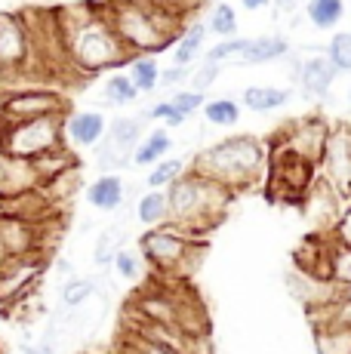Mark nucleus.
<instances>
[{"mask_svg": "<svg viewBox=\"0 0 351 354\" xmlns=\"http://www.w3.org/2000/svg\"><path fill=\"white\" fill-rule=\"evenodd\" d=\"M204 34H207V28H204L200 22H194L191 28L182 34V40L176 44V65L185 68L194 56H198V53H200V44H204Z\"/></svg>", "mask_w": 351, "mask_h": 354, "instance_id": "29", "label": "nucleus"}, {"mask_svg": "<svg viewBox=\"0 0 351 354\" xmlns=\"http://www.w3.org/2000/svg\"><path fill=\"white\" fill-rule=\"evenodd\" d=\"M333 237L342 247H351V201L345 203V209H342V219H339V225H336Z\"/></svg>", "mask_w": 351, "mask_h": 354, "instance_id": "42", "label": "nucleus"}, {"mask_svg": "<svg viewBox=\"0 0 351 354\" xmlns=\"http://www.w3.org/2000/svg\"><path fill=\"white\" fill-rule=\"evenodd\" d=\"M65 124H68V118L56 114V118H40V120L10 127L6 129V139H3V151L12 154V158H22V160H40L44 154L65 145L62 142Z\"/></svg>", "mask_w": 351, "mask_h": 354, "instance_id": "7", "label": "nucleus"}, {"mask_svg": "<svg viewBox=\"0 0 351 354\" xmlns=\"http://www.w3.org/2000/svg\"><path fill=\"white\" fill-rule=\"evenodd\" d=\"M31 31L25 16H0V77H16L31 65Z\"/></svg>", "mask_w": 351, "mask_h": 354, "instance_id": "10", "label": "nucleus"}, {"mask_svg": "<svg viewBox=\"0 0 351 354\" xmlns=\"http://www.w3.org/2000/svg\"><path fill=\"white\" fill-rule=\"evenodd\" d=\"M173 105L179 108V114H194L198 108H204L207 105V99H204V93H194V90H182V93H176L173 96Z\"/></svg>", "mask_w": 351, "mask_h": 354, "instance_id": "39", "label": "nucleus"}, {"mask_svg": "<svg viewBox=\"0 0 351 354\" xmlns=\"http://www.w3.org/2000/svg\"><path fill=\"white\" fill-rule=\"evenodd\" d=\"M321 179L317 176V167L308 160H302L299 154L287 151V148L274 145V158L268 163V197L278 203H299L305 201V194L314 188V182Z\"/></svg>", "mask_w": 351, "mask_h": 354, "instance_id": "6", "label": "nucleus"}, {"mask_svg": "<svg viewBox=\"0 0 351 354\" xmlns=\"http://www.w3.org/2000/svg\"><path fill=\"white\" fill-rule=\"evenodd\" d=\"M44 231H46V225H35V222H28V219L0 213V250H3V256L46 253Z\"/></svg>", "mask_w": 351, "mask_h": 354, "instance_id": "14", "label": "nucleus"}, {"mask_svg": "<svg viewBox=\"0 0 351 354\" xmlns=\"http://www.w3.org/2000/svg\"><path fill=\"white\" fill-rule=\"evenodd\" d=\"M40 185H44V179H40L35 160H22L0 151V203L37 192Z\"/></svg>", "mask_w": 351, "mask_h": 354, "instance_id": "15", "label": "nucleus"}, {"mask_svg": "<svg viewBox=\"0 0 351 354\" xmlns=\"http://www.w3.org/2000/svg\"><path fill=\"white\" fill-rule=\"evenodd\" d=\"M59 28H62L65 53L74 71L80 74H99L105 68H114L117 62H133V53L120 40L117 28L111 22V12L99 6L80 3L56 10Z\"/></svg>", "mask_w": 351, "mask_h": 354, "instance_id": "1", "label": "nucleus"}, {"mask_svg": "<svg viewBox=\"0 0 351 354\" xmlns=\"http://www.w3.org/2000/svg\"><path fill=\"white\" fill-rule=\"evenodd\" d=\"M321 176L345 201H351V127H336L330 133L327 151L321 160Z\"/></svg>", "mask_w": 351, "mask_h": 354, "instance_id": "13", "label": "nucleus"}, {"mask_svg": "<svg viewBox=\"0 0 351 354\" xmlns=\"http://www.w3.org/2000/svg\"><path fill=\"white\" fill-rule=\"evenodd\" d=\"M22 354H56V345H50V342H40V345H35V348H25Z\"/></svg>", "mask_w": 351, "mask_h": 354, "instance_id": "44", "label": "nucleus"}, {"mask_svg": "<svg viewBox=\"0 0 351 354\" xmlns=\"http://www.w3.org/2000/svg\"><path fill=\"white\" fill-rule=\"evenodd\" d=\"M136 219L148 228L167 225V222H170V201H167V194H160V192L142 194L136 203Z\"/></svg>", "mask_w": 351, "mask_h": 354, "instance_id": "20", "label": "nucleus"}, {"mask_svg": "<svg viewBox=\"0 0 351 354\" xmlns=\"http://www.w3.org/2000/svg\"><path fill=\"white\" fill-rule=\"evenodd\" d=\"M287 53H290V44L283 37H253L240 62H247V65H265V62H274V59L287 56Z\"/></svg>", "mask_w": 351, "mask_h": 354, "instance_id": "21", "label": "nucleus"}, {"mask_svg": "<svg viewBox=\"0 0 351 354\" xmlns=\"http://www.w3.org/2000/svg\"><path fill=\"white\" fill-rule=\"evenodd\" d=\"M3 259H6V256H3V250H0V262H3Z\"/></svg>", "mask_w": 351, "mask_h": 354, "instance_id": "46", "label": "nucleus"}, {"mask_svg": "<svg viewBox=\"0 0 351 354\" xmlns=\"http://www.w3.org/2000/svg\"><path fill=\"white\" fill-rule=\"evenodd\" d=\"M219 71H222V68H219V65H213V62L200 65L198 71L191 74V90H194V93H204L210 84H216V77H219Z\"/></svg>", "mask_w": 351, "mask_h": 354, "instance_id": "41", "label": "nucleus"}, {"mask_svg": "<svg viewBox=\"0 0 351 354\" xmlns=\"http://www.w3.org/2000/svg\"><path fill=\"white\" fill-rule=\"evenodd\" d=\"M268 148L253 136H228V139L216 142L204 148L194 158L191 169L207 179L219 182L231 194L256 188L262 179H268Z\"/></svg>", "mask_w": 351, "mask_h": 354, "instance_id": "2", "label": "nucleus"}, {"mask_svg": "<svg viewBox=\"0 0 351 354\" xmlns=\"http://www.w3.org/2000/svg\"><path fill=\"white\" fill-rule=\"evenodd\" d=\"M348 99H351V86H348Z\"/></svg>", "mask_w": 351, "mask_h": 354, "instance_id": "47", "label": "nucleus"}, {"mask_svg": "<svg viewBox=\"0 0 351 354\" xmlns=\"http://www.w3.org/2000/svg\"><path fill=\"white\" fill-rule=\"evenodd\" d=\"M46 271V253L6 256L0 262V308H16L37 292Z\"/></svg>", "mask_w": 351, "mask_h": 354, "instance_id": "8", "label": "nucleus"}, {"mask_svg": "<svg viewBox=\"0 0 351 354\" xmlns=\"http://www.w3.org/2000/svg\"><path fill=\"white\" fill-rule=\"evenodd\" d=\"M130 77H133V84L139 86V93H151L160 80L158 62H154L151 56H136L130 62Z\"/></svg>", "mask_w": 351, "mask_h": 354, "instance_id": "28", "label": "nucleus"}, {"mask_svg": "<svg viewBox=\"0 0 351 354\" xmlns=\"http://www.w3.org/2000/svg\"><path fill=\"white\" fill-rule=\"evenodd\" d=\"M204 114H207V120L216 124V127H234L240 120V108H238V102H231V99H213V102H207Z\"/></svg>", "mask_w": 351, "mask_h": 354, "instance_id": "31", "label": "nucleus"}, {"mask_svg": "<svg viewBox=\"0 0 351 354\" xmlns=\"http://www.w3.org/2000/svg\"><path fill=\"white\" fill-rule=\"evenodd\" d=\"M86 197H90V203L96 209H117L124 203V182H120V176L105 173L90 185Z\"/></svg>", "mask_w": 351, "mask_h": 354, "instance_id": "19", "label": "nucleus"}, {"mask_svg": "<svg viewBox=\"0 0 351 354\" xmlns=\"http://www.w3.org/2000/svg\"><path fill=\"white\" fill-rule=\"evenodd\" d=\"M68 111V99L59 90H6L0 99V118L10 127L16 124H28V120H40V118H56V114Z\"/></svg>", "mask_w": 351, "mask_h": 354, "instance_id": "9", "label": "nucleus"}, {"mask_svg": "<svg viewBox=\"0 0 351 354\" xmlns=\"http://www.w3.org/2000/svg\"><path fill=\"white\" fill-rule=\"evenodd\" d=\"M185 77H188V68H182V65H176V68H170V71H164V74H160V80H164L167 86L179 84V80H185Z\"/></svg>", "mask_w": 351, "mask_h": 354, "instance_id": "43", "label": "nucleus"}, {"mask_svg": "<svg viewBox=\"0 0 351 354\" xmlns=\"http://www.w3.org/2000/svg\"><path fill=\"white\" fill-rule=\"evenodd\" d=\"M93 296H96V281H93V277H74L62 290V305L65 308H80V305H86Z\"/></svg>", "mask_w": 351, "mask_h": 354, "instance_id": "30", "label": "nucleus"}, {"mask_svg": "<svg viewBox=\"0 0 351 354\" xmlns=\"http://www.w3.org/2000/svg\"><path fill=\"white\" fill-rule=\"evenodd\" d=\"M185 176V160L182 158H173V160H164L158 163V167L151 169V176H148V185L151 188H170L176 182Z\"/></svg>", "mask_w": 351, "mask_h": 354, "instance_id": "32", "label": "nucleus"}, {"mask_svg": "<svg viewBox=\"0 0 351 354\" xmlns=\"http://www.w3.org/2000/svg\"><path fill=\"white\" fill-rule=\"evenodd\" d=\"M139 247H142V259L151 262L167 281H185L198 268L200 256L207 250V241L167 222L160 228L145 231L139 237Z\"/></svg>", "mask_w": 351, "mask_h": 354, "instance_id": "4", "label": "nucleus"}, {"mask_svg": "<svg viewBox=\"0 0 351 354\" xmlns=\"http://www.w3.org/2000/svg\"><path fill=\"white\" fill-rule=\"evenodd\" d=\"M290 102V90H278V86H247L244 90V105L249 111H278Z\"/></svg>", "mask_w": 351, "mask_h": 354, "instance_id": "22", "label": "nucleus"}, {"mask_svg": "<svg viewBox=\"0 0 351 354\" xmlns=\"http://www.w3.org/2000/svg\"><path fill=\"white\" fill-rule=\"evenodd\" d=\"M65 136L74 145H99L105 136V118L99 111H80L65 124Z\"/></svg>", "mask_w": 351, "mask_h": 354, "instance_id": "18", "label": "nucleus"}, {"mask_svg": "<svg viewBox=\"0 0 351 354\" xmlns=\"http://www.w3.org/2000/svg\"><path fill=\"white\" fill-rule=\"evenodd\" d=\"M240 6H244V10H265L268 0H240Z\"/></svg>", "mask_w": 351, "mask_h": 354, "instance_id": "45", "label": "nucleus"}, {"mask_svg": "<svg viewBox=\"0 0 351 354\" xmlns=\"http://www.w3.org/2000/svg\"><path fill=\"white\" fill-rule=\"evenodd\" d=\"M345 16V0H308V19L314 28H336Z\"/></svg>", "mask_w": 351, "mask_h": 354, "instance_id": "24", "label": "nucleus"}, {"mask_svg": "<svg viewBox=\"0 0 351 354\" xmlns=\"http://www.w3.org/2000/svg\"><path fill=\"white\" fill-rule=\"evenodd\" d=\"M139 133H142V120L136 118H120L114 120L108 139H102L99 145V167H120L124 160H130L139 148Z\"/></svg>", "mask_w": 351, "mask_h": 354, "instance_id": "16", "label": "nucleus"}, {"mask_svg": "<svg viewBox=\"0 0 351 354\" xmlns=\"http://www.w3.org/2000/svg\"><path fill=\"white\" fill-rule=\"evenodd\" d=\"M281 3H290V0H281Z\"/></svg>", "mask_w": 351, "mask_h": 354, "instance_id": "48", "label": "nucleus"}, {"mask_svg": "<svg viewBox=\"0 0 351 354\" xmlns=\"http://www.w3.org/2000/svg\"><path fill=\"white\" fill-rule=\"evenodd\" d=\"M345 197L336 192L333 185H330L327 179H317L314 188L305 194V201H302V213L308 216V222L314 225L317 234H333L336 225H339L342 219V209H345Z\"/></svg>", "mask_w": 351, "mask_h": 354, "instance_id": "12", "label": "nucleus"}, {"mask_svg": "<svg viewBox=\"0 0 351 354\" xmlns=\"http://www.w3.org/2000/svg\"><path fill=\"white\" fill-rule=\"evenodd\" d=\"M330 262H333V283H339L342 290H348L351 287V247L333 243V259H330Z\"/></svg>", "mask_w": 351, "mask_h": 354, "instance_id": "34", "label": "nucleus"}, {"mask_svg": "<svg viewBox=\"0 0 351 354\" xmlns=\"http://www.w3.org/2000/svg\"><path fill=\"white\" fill-rule=\"evenodd\" d=\"M317 354H351V330L348 326H323L314 330Z\"/></svg>", "mask_w": 351, "mask_h": 354, "instance_id": "23", "label": "nucleus"}, {"mask_svg": "<svg viewBox=\"0 0 351 354\" xmlns=\"http://www.w3.org/2000/svg\"><path fill=\"white\" fill-rule=\"evenodd\" d=\"M120 243H124V228L120 225L105 228L102 234L96 237V247H93L96 265H114V259H117V253H120Z\"/></svg>", "mask_w": 351, "mask_h": 354, "instance_id": "26", "label": "nucleus"}, {"mask_svg": "<svg viewBox=\"0 0 351 354\" xmlns=\"http://www.w3.org/2000/svg\"><path fill=\"white\" fill-rule=\"evenodd\" d=\"M170 145H173V139H170V133L167 129H154L151 136H148L145 142L136 148V154H133V163H139V167H145V163H154V160H160L167 151H170Z\"/></svg>", "mask_w": 351, "mask_h": 354, "instance_id": "25", "label": "nucleus"}, {"mask_svg": "<svg viewBox=\"0 0 351 354\" xmlns=\"http://www.w3.org/2000/svg\"><path fill=\"white\" fill-rule=\"evenodd\" d=\"M247 46H249V40H222V44H216L210 53H207V62H213V65H222V62H228V59H244V53H247Z\"/></svg>", "mask_w": 351, "mask_h": 354, "instance_id": "35", "label": "nucleus"}, {"mask_svg": "<svg viewBox=\"0 0 351 354\" xmlns=\"http://www.w3.org/2000/svg\"><path fill=\"white\" fill-rule=\"evenodd\" d=\"M139 96V86L133 84L130 74H111L105 84V102H111V105H130V102H136Z\"/></svg>", "mask_w": 351, "mask_h": 354, "instance_id": "27", "label": "nucleus"}, {"mask_svg": "<svg viewBox=\"0 0 351 354\" xmlns=\"http://www.w3.org/2000/svg\"><path fill=\"white\" fill-rule=\"evenodd\" d=\"M108 12H111L114 28L133 56H151V53H160L173 44V28L160 22L158 10L139 3V0L114 3Z\"/></svg>", "mask_w": 351, "mask_h": 354, "instance_id": "5", "label": "nucleus"}, {"mask_svg": "<svg viewBox=\"0 0 351 354\" xmlns=\"http://www.w3.org/2000/svg\"><path fill=\"white\" fill-rule=\"evenodd\" d=\"M336 74L339 71H336V65L330 62L327 56H312V59H305L302 68H299V80L312 96H327V90L333 86Z\"/></svg>", "mask_w": 351, "mask_h": 354, "instance_id": "17", "label": "nucleus"}, {"mask_svg": "<svg viewBox=\"0 0 351 354\" xmlns=\"http://www.w3.org/2000/svg\"><path fill=\"white\" fill-rule=\"evenodd\" d=\"M330 133H333V129L323 124L321 118H305V120H296V124H290V129L283 133V139H278L274 145L287 148V151L299 154L302 160L321 167L323 151H327V142H330Z\"/></svg>", "mask_w": 351, "mask_h": 354, "instance_id": "11", "label": "nucleus"}, {"mask_svg": "<svg viewBox=\"0 0 351 354\" xmlns=\"http://www.w3.org/2000/svg\"><path fill=\"white\" fill-rule=\"evenodd\" d=\"M117 354H176V351H170V348H160V345L148 342V339H142V336H133V333H126L124 342H120V348H117Z\"/></svg>", "mask_w": 351, "mask_h": 354, "instance_id": "37", "label": "nucleus"}, {"mask_svg": "<svg viewBox=\"0 0 351 354\" xmlns=\"http://www.w3.org/2000/svg\"><path fill=\"white\" fill-rule=\"evenodd\" d=\"M234 28H238L234 6L231 3H216L213 16H210V31L213 34H222V37H228V34H234Z\"/></svg>", "mask_w": 351, "mask_h": 354, "instance_id": "36", "label": "nucleus"}, {"mask_svg": "<svg viewBox=\"0 0 351 354\" xmlns=\"http://www.w3.org/2000/svg\"><path fill=\"white\" fill-rule=\"evenodd\" d=\"M327 59L336 65V71H351V31H339L327 46Z\"/></svg>", "mask_w": 351, "mask_h": 354, "instance_id": "33", "label": "nucleus"}, {"mask_svg": "<svg viewBox=\"0 0 351 354\" xmlns=\"http://www.w3.org/2000/svg\"><path fill=\"white\" fill-rule=\"evenodd\" d=\"M148 118L151 120H167L170 127H179V124H185V114H179V108L173 105V99H167V102H158V105L148 111Z\"/></svg>", "mask_w": 351, "mask_h": 354, "instance_id": "40", "label": "nucleus"}, {"mask_svg": "<svg viewBox=\"0 0 351 354\" xmlns=\"http://www.w3.org/2000/svg\"><path fill=\"white\" fill-rule=\"evenodd\" d=\"M114 271H117L120 277H126V281H136L142 274V259L133 253V250H120L117 259H114Z\"/></svg>", "mask_w": 351, "mask_h": 354, "instance_id": "38", "label": "nucleus"}, {"mask_svg": "<svg viewBox=\"0 0 351 354\" xmlns=\"http://www.w3.org/2000/svg\"><path fill=\"white\" fill-rule=\"evenodd\" d=\"M167 201H170V222L176 228L188 231L194 237H207L225 219L234 194L228 188H222L219 182L207 179V176L191 169L176 185H170Z\"/></svg>", "mask_w": 351, "mask_h": 354, "instance_id": "3", "label": "nucleus"}]
</instances>
